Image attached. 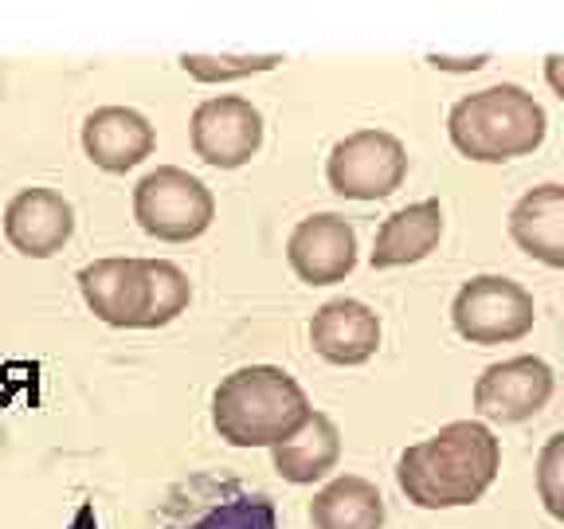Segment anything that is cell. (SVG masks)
Returning <instances> with one entry per match:
<instances>
[{
    "instance_id": "obj_13",
    "label": "cell",
    "mask_w": 564,
    "mask_h": 529,
    "mask_svg": "<svg viewBox=\"0 0 564 529\" xmlns=\"http://www.w3.org/2000/svg\"><path fill=\"white\" fill-rule=\"evenodd\" d=\"M79 294L98 322L115 330H141L145 271L141 259H95L79 271Z\"/></svg>"
},
{
    "instance_id": "obj_8",
    "label": "cell",
    "mask_w": 564,
    "mask_h": 529,
    "mask_svg": "<svg viewBox=\"0 0 564 529\" xmlns=\"http://www.w3.org/2000/svg\"><path fill=\"white\" fill-rule=\"evenodd\" d=\"M556 373L541 357H510V361L486 365L475 380V412L490 423L533 420L553 400Z\"/></svg>"
},
{
    "instance_id": "obj_11",
    "label": "cell",
    "mask_w": 564,
    "mask_h": 529,
    "mask_svg": "<svg viewBox=\"0 0 564 529\" xmlns=\"http://www.w3.org/2000/svg\"><path fill=\"white\" fill-rule=\"evenodd\" d=\"M158 145L150 118L133 106H98L83 122V153L102 173H130Z\"/></svg>"
},
{
    "instance_id": "obj_10",
    "label": "cell",
    "mask_w": 564,
    "mask_h": 529,
    "mask_svg": "<svg viewBox=\"0 0 564 529\" xmlns=\"http://www.w3.org/2000/svg\"><path fill=\"white\" fill-rule=\"evenodd\" d=\"M75 236V208L55 188H20L4 208V239L28 259H52Z\"/></svg>"
},
{
    "instance_id": "obj_6",
    "label": "cell",
    "mask_w": 564,
    "mask_h": 529,
    "mask_svg": "<svg viewBox=\"0 0 564 529\" xmlns=\"http://www.w3.org/2000/svg\"><path fill=\"white\" fill-rule=\"evenodd\" d=\"M326 181L341 201H384L408 181V150L397 133L357 130L329 150Z\"/></svg>"
},
{
    "instance_id": "obj_16",
    "label": "cell",
    "mask_w": 564,
    "mask_h": 529,
    "mask_svg": "<svg viewBox=\"0 0 564 529\" xmlns=\"http://www.w3.org/2000/svg\"><path fill=\"white\" fill-rule=\"evenodd\" d=\"M271 463L279 478L294 486H310L326 478L341 463V432L326 412H310L299 432L271 447Z\"/></svg>"
},
{
    "instance_id": "obj_19",
    "label": "cell",
    "mask_w": 564,
    "mask_h": 529,
    "mask_svg": "<svg viewBox=\"0 0 564 529\" xmlns=\"http://www.w3.org/2000/svg\"><path fill=\"white\" fill-rule=\"evenodd\" d=\"M279 63H282L279 52H271V55H181V67H185V75L196 83L247 79V75L274 71Z\"/></svg>"
},
{
    "instance_id": "obj_17",
    "label": "cell",
    "mask_w": 564,
    "mask_h": 529,
    "mask_svg": "<svg viewBox=\"0 0 564 529\" xmlns=\"http://www.w3.org/2000/svg\"><path fill=\"white\" fill-rule=\"evenodd\" d=\"M314 529H384V498L361 475H341L326 483L310 503Z\"/></svg>"
},
{
    "instance_id": "obj_20",
    "label": "cell",
    "mask_w": 564,
    "mask_h": 529,
    "mask_svg": "<svg viewBox=\"0 0 564 529\" xmlns=\"http://www.w3.org/2000/svg\"><path fill=\"white\" fill-rule=\"evenodd\" d=\"M561 447H564V435H553L545 447V455H541V498H545L549 514L553 518H561V490H556V463H561Z\"/></svg>"
},
{
    "instance_id": "obj_4",
    "label": "cell",
    "mask_w": 564,
    "mask_h": 529,
    "mask_svg": "<svg viewBox=\"0 0 564 529\" xmlns=\"http://www.w3.org/2000/svg\"><path fill=\"white\" fill-rule=\"evenodd\" d=\"M133 220L145 236L161 244H188L200 239L216 220V196L200 176L176 165L145 173L133 188Z\"/></svg>"
},
{
    "instance_id": "obj_15",
    "label": "cell",
    "mask_w": 564,
    "mask_h": 529,
    "mask_svg": "<svg viewBox=\"0 0 564 529\" xmlns=\"http://www.w3.org/2000/svg\"><path fill=\"white\" fill-rule=\"evenodd\" d=\"M443 239V208L440 201H420L408 208L392 212L377 231L372 244V271H392V267H408L427 259Z\"/></svg>"
},
{
    "instance_id": "obj_5",
    "label": "cell",
    "mask_w": 564,
    "mask_h": 529,
    "mask_svg": "<svg viewBox=\"0 0 564 529\" xmlns=\"http://www.w3.org/2000/svg\"><path fill=\"white\" fill-rule=\"evenodd\" d=\"M451 326L470 345H510L538 326V302L506 274H475L451 302Z\"/></svg>"
},
{
    "instance_id": "obj_14",
    "label": "cell",
    "mask_w": 564,
    "mask_h": 529,
    "mask_svg": "<svg viewBox=\"0 0 564 529\" xmlns=\"http://www.w3.org/2000/svg\"><path fill=\"white\" fill-rule=\"evenodd\" d=\"M510 239L529 259L561 271L564 267V185L529 188L510 212Z\"/></svg>"
},
{
    "instance_id": "obj_9",
    "label": "cell",
    "mask_w": 564,
    "mask_h": 529,
    "mask_svg": "<svg viewBox=\"0 0 564 529\" xmlns=\"http://www.w3.org/2000/svg\"><path fill=\"white\" fill-rule=\"evenodd\" d=\"M286 263L306 287H334L357 267V231L337 212H317L294 224L286 239Z\"/></svg>"
},
{
    "instance_id": "obj_3",
    "label": "cell",
    "mask_w": 564,
    "mask_h": 529,
    "mask_svg": "<svg viewBox=\"0 0 564 529\" xmlns=\"http://www.w3.org/2000/svg\"><path fill=\"white\" fill-rule=\"evenodd\" d=\"M545 133V106L518 83L475 90V95L458 98L447 115L451 145L478 165H502V161L529 158L533 150H541Z\"/></svg>"
},
{
    "instance_id": "obj_12",
    "label": "cell",
    "mask_w": 564,
    "mask_h": 529,
    "mask_svg": "<svg viewBox=\"0 0 564 529\" xmlns=\"http://www.w3.org/2000/svg\"><path fill=\"white\" fill-rule=\"evenodd\" d=\"M310 345L322 361L341 365H365L380 349V317L357 299H334L310 317Z\"/></svg>"
},
{
    "instance_id": "obj_7",
    "label": "cell",
    "mask_w": 564,
    "mask_h": 529,
    "mask_svg": "<svg viewBox=\"0 0 564 529\" xmlns=\"http://www.w3.org/2000/svg\"><path fill=\"white\" fill-rule=\"evenodd\" d=\"M188 141L204 165L243 169L263 145V115H259V106H251V98H204L188 118Z\"/></svg>"
},
{
    "instance_id": "obj_2",
    "label": "cell",
    "mask_w": 564,
    "mask_h": 529,
    "mask_svg": "<svg viewBox=\"0 0 564 529\" xmlns=\"http://www.w3.org/2000/svg\"><path fill=\"white\" fill-rule=\"evenodd\" d=\"M310 412L306 388L279 365H243L212 392V428L231 447H274Z\"/></svg>"
},
{
    "instance_id": "obj_18",
    "label": "cell",
    "mask_w": 564,
    "mask_h": 529,
    "mask_svg": "<svg viewBox=\"0 0 564 529\" xmlns=\"http://www.w3.org/2000/svg\"><path fill=\"white\" fill-rule=\"evenodd\" d=\"M145 271V314H141V330H161L169 322L185 314L193 302V282L169 259H141Z\"/></svg>"
},
{
    "instance_id": "obj_1",
    "label": "cell",
    "mask_w": 564,
    "mask_h": 529,
    "mask_svg": "<svg viewBox=\"0 0 564 529\" xmlns=\"http://www.w3.org/2000/svg\"><path fill=\"white\" fill-rule=\"evenodd\" d=\"M502 471V443L482 420H455L412 443L397 463V486L420 510L475 506Z\"/></svg>"
}]
</instances>
